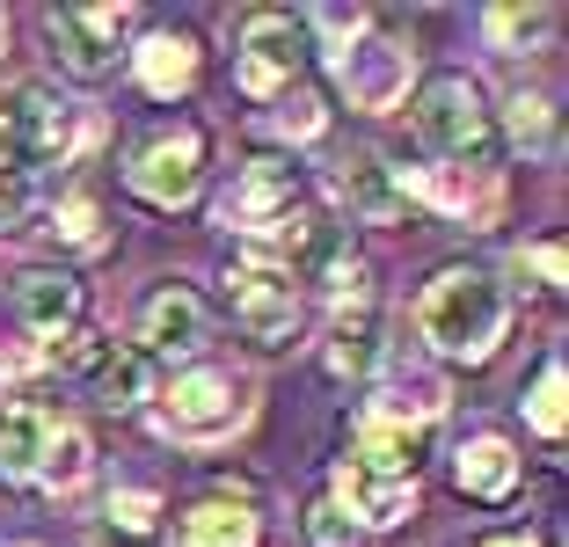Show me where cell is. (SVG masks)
<instances>
[{"label": "cell", "instance_id": "cell-19", "mask_svg": "<svg viewBox=\"0 0 569 547\" xmlns=\"http://www.w3.org/2000/svg\"><path fill=\"white\" fill-rule=\"evenodd\" d=\"M51 431H59V424H51V409H37V401L8 409V416H0V475H8V481H37Z\"/></svg>", "mask_w": 569, "mask_h": 547}, {"label": "cell", "instance_id": "cell-29", "mask_svg": "<svg viewBox=\"0 0 569 547\" xmlns=\"http://www.w3.org/2000/svg\"><path fill=\"white\" fill-rule=\"evenodd\" d=\"M44 358L67 365V372H88V365L102 358V336H96V329H59V336L44 344Z\"/></svg>", "mask_w": 569, "mask_h": 547}, {"label": "cell", "instance_id": "cell-21", "mask_svg": "<svg viewBox=\"0 0 569 547\" xmlns=\"http://www.w3.org/2000/svg\"><path fill=\"white\" fill-rule=\"evenodd\" d=\"M183 547H270L249 504H198L183 511Z\"/></svg>", "mask_w": 569, "mask_h": 547}, {"label": "cell", "instance_id": "cell-13", "mask_svg": "<svg viewBox=\"0 0 569 547\" xmlns=\"http://www.w3.org/2000/svg\"><path fill=\"white\" fill-rule=\"evenodd\" d=\"M16 315L22 329L37 336H59L81 321V285H73V270H22L16 278Z\"/></svg>", "mask_w": 569, "mask_h": 547}, {"label": "cell", "instance_id": "cell-22", "mask_svg": "<svg viewBox=\"0 0 569 547\" xmlns=\"http://www.w3.org/2000/svg\"><path fill=\"white\" fill-rule=\"evenodd\" d=\"M88 372H96L102 409H139V395H147V358H139V350H102Z\"/></svg>", "mask_w": 569, "mask_h": 547}, {"label": "cell", "instance_id": "cell-1", "mask_svg": "<svg viewBox=\"0 0 569 547\" xmlns=\"http://www.w3.org/2000/svg\"><path fill=\"white\" fill-rule=\"evenodd\" d=\"M417 329H423V344H431L438 358L482 365V358H497L503 329H511V299H503V285L489 278V270L452 263V270H438V278L423 285Z\"/></svg>", "mask_w": 569, "mask_h": 547}, {"label": "cell", "instance_id": "cell-2", "mask_svg": "<svg viewBox=\"0 0 569 547\" xmlns=\"http://www.w3.org/2000/svg\"><path fill=\"white\" fill-rule=\"evenodd\" d=\"M417 139L446 168H489L497 161V117H489L482 88L468 73H438L417 96Z\"/></svg>", "mask_w": 569, "mask_h": 547}, {"label": "cell", "instance_id": "cell-20", "mask_svg": "<svg viewBox=\"0 0 569 547\" xmlns=\"http://www.w3.org/2000/svg\"><path fill=\"white\" fill-rule=\"evenodd\" d=\"M417 460H423V431H395V424H366L351 438V467L366 475H387V481H417Z\"/></svg>", "mask_w": 569, "mask_h": 547}, {"label": "cell", "instance_id": "cell-16", "mask_svg": "<svg viewBox=\"0 0 569 547\" xmlns=\"http://www.w3.org/2000/svg\"><path fill=\"white\" fill-rule=\"evenodd\" d=\"M132 73H139L147 96H183V88L198 81V44H190L183 30H153V37H139Z\"/></svg>", "mask_w": 569, "mask_h": 547}, {"label": "cell", "instance_id": "cell-30", "mask_svg": "<svg viewBox=\"0 0 569 547\" xmlns=\"http://www.w3.org/2000/svg\"><path fill=\"white\" fill-rule=\"evenodd\" d=\"M511 147H548V102L511 96Z\"/></svg>", "mask_w": 569, "mask_h": 547}, {"label": "cell", "instance_id": "cell-35", "mask_svg": "<svg viewBox=\"0 0 569 547\" xmlns=\"http://www.w3.org/2000/svg\"><path fill=\"white\" fill-rule=\"evenodd\" d=\"M475 547H540L533 533H489V540H475Z\"/></svg>", "mask_w": 569, "mask_h": 547}, {"label": "cell", "instance_id": "cell-34", "mask_svg": "<svg viewBox=\"0 0 569 547\" xmlns=\"http://www.w3.org/2000/svg\"><path fill=\"white\" fill-rule=\"evenodd\" d=\"M526 263H533L548 285H562V249H555V241H548V249H533V256H519V270H526Z\"/></svg>", "mask_w": 569, "mask_h": 547}, {"label": "cell", "instance_id": "cell-12", "mask_svg": "<svg viewBox=\"0 0 569 547\" xmlns=\"http://www.w3.org/2000/svg\"><path fill=\"white\" fill-rule=\"evenodd\" d=\"M139 336H147V350H168V358L198 350L204 344V299L190 285H161L147 299V315H139Z\"/></svg>", "mask_w": 569, "mask_h": 547}, {"label": "cell", "instance_id": "cell-33", "mask_svg": "<svg viewBox=\"0 0 569 547\" xmlns=\"http://www.w3.org/2000/svg\"><path fill=\"white\" fill-rule=\"evenodd\" d=\"M0 176H30V168H22V147H16V125H8V102H0Z\"/></svg>", "mask_w": 569, "mask_h": 547}, {"label": "cell", "instance_id": "cell-15", "mask_svg": "<svg viewBox=\"0 0 569 547\" xmlns=\"http://www.w3.org/2000/svg\"><path fill=\"white\" fill-rule=\"evenodd\" d=\"M519 475L526 467L503 438H468V446L452 452V481H460V497H475V504H503L519 489Z\"/></svg>", "mask_w": 569, "mask_h": 547}, {"label": "cell", "instance_id": "cell-37", "mask_svg": "<svg viewBox=\"0 0 569 547\" xmlns=\"http://www.w3.org/2000/svg\"><path fill=\"white\" fill-rule=\"evenodd\" d=\"M0 44H8V16H0Z\"/></svg>", "mask_w": 569, "mask_h": 547}, {"label": "cell", "instance_id": "cell-11", "mask_svg": "<svg viewBox=\"0 0 569 547\" xmlns=\"http://www.w3.org/2000/svg\"><path fill=\"white\" fill-rule=\"evenodd\" d=\"M402 190H417L423 205H438V212H452V219H489L497 212V176H489V168H446V161L402 168Z\"/></svg>", "mask_w": 569, "mask_h": 547}, {"label": "cell", "instance_id": "cell-18", "mask_svg": "<svg viewBox=\"0 0 569 547\" xmlns=\"http://www.w3.org/2000/svg\"><path fill=\"white\" fill-rule=\"evenodd\" d=\"M446 409V380L438 372H395V380L372 395V416L366 424H395V431H423L431 416Z\"/></svg>", "mask_w": 569, "mask_h": 547}, {"label": "cell", "instance_id": "cell-23", "mask_svg": "<svg viewBox=\"0 0 569 547\" xmlns=\"http://www.w3.org/2000/svg\"><path fill=\"white\" fill-rule=\"evenodd\" d=\"M482 30H489L497 51H526V44H540V37L555 30V8H489Z\"/></svg>", "mask_w": 569, "mask_h": 547}, {"label": "cell", "instance_id": "cell-5", "mask_svg": "<svg viewBox=\"0 0 569 547\" xmlns=\"http://www.w3.org/2000/svg\"><path fill=\"white\" fill-rule=\"evenodd\" d=\"M132 190L147 205H161V212H183L204 190V139L198 132H153L132 153Z\"/></svg>", "mask_w": 569, "mask_h": 547}, {"label": "cell", "instance_id": "cell-31", "mask_svg": "<svg viewBox=\"0 0 569 547\" xmlns=\"http://www.w3.org/2000/svg\"><path fill=\"white\" fill-rule=\"evenodd\" d=\"M278 132L284 139H315L321 132V96H307V88H300V96H284L278 102Z\"/></svg>", "mask_w": 569, "mask_h": 547}, {"label": "cell", "instance_id": "cell-24", "mask_svg": "<svg viewBox=\"0 0 569 547\" xmlns=\"http://www.w3.org/2000/svg\"><path fill=\"white\" fill-rule=\"evenodd\" d=\"M37 481H44V489H81V481H88V438L73 431V424H59V431H51Z\"/></svg>", "mask_w": 569, "mask_h": 547}, {"label": "cell", "instance_id": "cell-7", "mask_svg": "<svg viewBox=\"0 0 569 547\" xmlns=\"http://www.w3.org/2000/svg\"><path fill=\"white\" fill-rule=\"evenodd\" d=\"M161 424L176 438H219L241 424V387L227 380V372H212V365H198V372H183V380L161 395Z\"/></svg>", "mask_w": 569, "mask_h": 547}, {"label": "cell", "instance_id": "cell-4", "mask_svg": "<svg viewBox=\"0 0 569 547\" xmlns=\"http://www.w3.org/2000/svg\"><path fill=\"white\" fill-rule=\"evenodd\" d=\"M227 285H234V321L249 329V344L284 350L300 336V278H292V270L263 263V256H241Z\"/></svg>", "mask_w": 569, "mask_h": 547}, {"label": "cell", "instance_id": "cell-28", "mask_svg": "<svg viewBox=\"0 0 569 547\" xmlns=\"http://www.w3.org/2000/svg\"><path fill=\"white\" fill-rule=\"evenodd\" d=\"M307 533H315V547H372V533L351 526L336 504H315V511H307Z\"/></svg>", "mask_w": 569, "mask_h": 547}, {"label": "cell", "instance_id": "cell-14", "mask_svg": "<svg viewBox=\"0 0 569 547\" xmlns=\"http://www.w3.org/2000/svg\"><path fill=\"white\" fill-rule=\"evenodd\" d=\"M336 497H343L336 511H351L366 533H380V526H402L417 511V481H387V475H366V467H343Z\"/></svg>", "mask_w": 569, "mask_h": 547}, {"label": "cell", "instance_id": "cell-9", "mask_svg": "<svg viewBox=\"0 0 569 547\" xmlns=\"http://www.w3.org/2000/svg\"><path fill=\"white\" fill-rule=\"evenodd\" d=\"M8 125H16L22 168H30V161H59V153L73 147V102L51 96L44 81H30V88H16V96H8Z\"/></svg>", "mask_w": 569, "mask_h": 547}, {"label": "cell", "instance_id": "cell-32", "mask_svg": "<svg viewBox=\"0 0 569 547\" xmlns=\"http://www.w3.org/2000/svg\"><path fill=\"white\" fill-rule=\"evenodd\" d=\"M110 518H118V533H147V518H153V497L147 489H124V497H110Z\"/></svg>", "mask_w": 569, "mask_h": 547}, {"label": "cell", "instance_id": "cell-10", "mask_svg": "<svg viewBox=\"0 0 569 547\" xmlns=\"http://www.w3.org/2000/svg\"><path fill=\"white\" fill-rule=\"evenodd\" d=\"M343 88H351L358 110H395L409 96V51L387 44V37H366V44L343 51Z\"/></svg>", "mask_w": 569, "mask_h": 547}, {"label": "cell", "instance_id": "cell-6", "mask_svg": "<svg viewBox=\"0 0 569 547\" xmlns=\"http://www.w3.org/2000/svg\"><path fill=\"white\" fill-rule=\"evenodd\" d=\"M284 212H300V161H284V153H256V161L234 168V190L219 205V219L241 233H263L278 227Z\"/></svg>", "mask_w": 569, "mask_h": 547}, {"label": "cell", "instance_id": "cell-26", "mask_svg": "<svg viewBox=\"0 0 569 547\" xmlns=\"http://www.w3.org/2000/svg\"><path fill=\"white\" fill-rule=\"evenodd\" d=\"M526 416H533V431H540V438H562V358L540 365V380H533V401H526Z\"/></svg>", "mask_w": 569, "mask_h": 547}, {"label": "cell", "instance_id": "cell-36", "mask_svg": "<svg viewBox=\"0 0 569 547\" xmlns=\"http://www.w3.org/2000/svg\"><path fill=\"white\" fill-rule=\"evenodd\" d=\"M88 547H147V540H132V533H96Z\"/></svg>", "mask_w": 569, "mask_h": 547}, {"label": "cell", "instance_id": "cell-8", "mask_svg": "<svg viewBox=\"0 0 569 547\" xmlns=\"http://www.w3.org/2000/svg\"><path fill=\"white\" fill-rule=\"evenodd\" d=\"M124 22H132V8H118V0H102V8H51L44 16V37L59 44V59H67L73 73H110V59H118V37Z\"/></svg>", "mask_w": 569, "mask_h": 547}, {"label": "cell", "instance_id": "cell-25", "mask_svg": "<svg viewBox=\"0 0 569 547\" xmlns=\"http://www.w3.org/2000/svg\"><path fill=\"white\" fill-rule=\"evenodd\" d=\"M372 336H380L372 329V307H343V315H336V365H343V372H366L372 350H380Z\"/></svg>", "mask_w": 569, "mask_h": 547}, {"label": "cell", "instance_id": "cell-27", "mask_svg": "<svg viewBox=\"0 0 569 547\" xmlns=\"http://www.w3.org/2000/svg\"><path fill=\"white\" fill-rule=\"evenodd\" d=\"M51 233H59L67 249H102V212H96V198H67V205H59V219H51Z\"/></svg>", "mask_w": 569, "mask_h": 547}, {"label": "cell", "instance_id": "cell-17", "mask_svg": "<svg viewBox=\"0 0 569 547\" xmlns=\"http://www.w3.org/2000/svg\"><path fill=\"white\" fill-rule=\"evenodd\" d=\"M336 182H343V198H351V212L366 219V227H395V219H402V205H409V190L395 182V168H380L372 153H351Z\"/></svg>", "mask_w": 569, "mask_h": 547}, {"label": "cell", "instance_id": "cell-3", "mask_svg": "<svg viewBox=\"0 0 569 547\" xmlns=\"http://www.w3.org/2000/svg\"><path fill=\"white\" fill-rule=\"evenodd\" d=\"M307 59H315V30H307L300 16H256L249 30H241L234 81H241V96H256V102L292 96V81L307 73Z\"/></svg>", "mask_w": 569, "mask_h": 547}]
</instances>
